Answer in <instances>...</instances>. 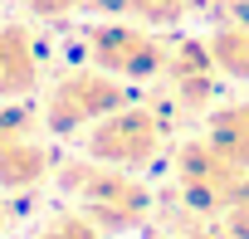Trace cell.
Segmentation results:
<instances>
[{
	"label": "cell",
	"instance_id": "cell-1",
	"mask_svg": "<svg viewBox=\"0 0 249 239\" xmlns=\"http://www.w3.org/2000/svg\"><path fill=\"white\" fill-rule=\"evenodd\" d=\"M54 176H59L69 205L83 210L112 239L117 234H132V229H142L152 220L157 195H152L147 181H137V171H122V166H107V161H93V156H73Z\"/></svg>",
	"mask_w": 249,
	"mask_h": 239
},
{
	"label": "cell",
	"instance_id": "cell-2",
	"mask_svg": "<svg viewBox=\"0 0 249 239\" xmlns=\"http://www.w3.org/2000/svg\"><path fill=\"white\" fill-rule=\"evenodd\" d=\"M161 152H166V117L147 102H122L83 132V156L122 171H147L161 161Z\"/></svg>",
	"mask_w": 249,
	"mask_h": 239
},
{
	"label": "cell",
	"instance_id": "cell-3",
	"mask_svg": "<svg viewBox=\"0 0 249 239\" xmlns=\"http://www.w3.org/2000/svg\"><path fill=\"white\" fill-rule=\"evenodd\" d=\"M122 102H132L127 83L107 68H98V64H83V68H69V73L54 78L39 117H44V132H54V137H83L98 117H107Z\"/></svg>",
	"mask_w": 249,
	"mask_h": 239
},
{
	"label": "cell",
	"instance_id": "cell-4",
	"mask_svg": "<svg viewBox=\"0 0 249 239\" xmlns=\"http://www.w3.org/2000/svg\"><path fill=\"white\" fill-rule=\"evenodd\" d=\"M244 166L234 156H225L210 137H196L176 152V190L186 200L191 215L200 220H220V210L234 200V190L244 186Z\"/></svg>",
	"mask_w": 249,
	"mask_h": 239
},
{
	"label": "cell",
	"instance_id": "cell-5",
	"mask_svg": "<svg viewBox=\"0 0 249 239\" xmlns=\"http://www.w3.org/2000/svg\"><path fill=\"white\" fill-rule=\"evenodd\" d=\"M88 64L117 73L122 83H152L166 68V39L152 34L142 20H107L83 34Z\"/></svg>",
	"mask_w": 249,
	"mask_h": 239
},
{
	"label": "cell",
	"instance_id": "cell-6",
	"mask_svg": "<svg viewBox=\"0 0 249 239\" xmlns=\"http://www.w3.org/2000/svg\"><path fill=\"white\" fill-rule=\"evenodd\" d=\"M220 64L210 59L205 39H171L166 44V68H161V83H166V98L171 107L181 112H210L215 107V93H220Z\"/></svg>",
	"mask_w": 249,
	"mask_h": 239
},
{
	"label": "cell",
	"instance_id": "cell-7",
	"mask_svg": "<svg viewBox=\"0 0 249 239\" xmlns=\"http://www.w3.org/2000/svg\"><path fill=\"white\" fill-rule=\"evenodd\" d=\"M44 78V54L25 25H0V102L35 98Z\"/></svg>",
	"mask_w": 249,
	"mask_h": 239
},
{
	"label": "cell",
	"instance_id": "cell-8",
	"mask_svg": "<svg viewBox=\"0 0 249 239\" xmlns=\"http://www.w3.org/2000/svg\"><path fill=\"white\" fill-rule=\"evenodd\" d=\"M44 176H49V152L35 137H20V142L5 147V156H0V190L20 195V190L44 186Z\"/></svg>",
	"mask_w": 249,
	"mask_h": 239
},
{
	"label": "cell",
	"instance_id": "cell-9",
	"mask_svg": "<svg viewBox=\"0 0 249 239\" xmlns=\"http://www.w3.org/2000/svg\"><path fill=\"white\" fill-rule=\"evenodd\" d=\"M205 137L249 171V102H220L205 112Z\"/></svg>",
	"mask_w": 249,
	"mask_h": 239
},
{
	"label": "cell",
	"instance_id": "cell-10",
	"mask_svg": "<svg viewBox=\"0 0 249 239\" xmlns=\"http://www.w3.org/2000/svg\"><path fill=\"white\" fill-rule=\"evenodd\" d=\"M205 49H210V59L220 64L225 78L249 83V20H225V25H215V30L205 34Z\"/></svg>",
	"mask_w": 249,
	"mask_h": 239
},
{
	"label": "cell",
	"instance_id": "cell-11",
	"mask_svg": "<svg viewBox=\"0 0 249 239\" xmlns=\"http://www.w3.org/2000/svg\"><path fill=\"white\" fill-rule=\"evenodd\" d=\"M200 10H210V0H127V20L142 25H186Z\"/></svg>",
	"mask_w": 249,
	"mask_h": 239
},
{
	"label": "cell",
	"instance_id": "cell-12",
	"mask_svg": "<svg viewBox=\"0 0 249 239\" xmlns=\"http://www.w3.org/2000/svg\"><path fill=\"white\" fill-rule=\"evenodd\" d=\"M35 127H44V117H39L25 98H20V102H0V156H5L10 142L35 137Z\"/></svg>",
	"mask_w": 249,
	"mask_h": 239
},
{
	"label": "cell",
	"instance_id": "cell-13",
	"mask_svg": "<svg viewBox=\"0 0 249 239\" xmlns=\"http://www.w3.org/2000/svg\"><path fill=\"white\" fill-rule=\"evenodd\" d=\"M35 239H112L107 229H98L83 210H64V215H54L49 224H39V234Z\"/></svg>",
	"mask_w": 249,
	"mask_h": 239
},
{
	"label": "cell",
	"instance_id": "cell-14",
	"mask_svg": "<svg viewBox=\"0 0 249 239\" xmlns=\"http://www.w3.org/2000/svg\"><path fill=\"white\" fill-rule=\"evenodd\" d=\"M220 239H249V176L234 190V200L220 210Z\"/></svg>",
	"mask_w": 249,
	"mask_h": 239
},
{
	"label": "cell",
	"instance_id": "cell-15",
	"mask_svg": "<svg viewBox=\"0 0 249 239\" xmlns=\"http://www.w3.org/2000/svg\"><path fill=\"white\" fill-rule=\"evenodd\" d=\"M25 10H30L35 20H49V25H59V20H73V15H83V0H25Z\"/></svg>",
	"mask_w": 249,
	"mask_h": 239
},
{
	"label": "cell",
	"instance_id": "cell-16",
	"mask_svg": "<svg viewBox=\"0 0 249 239\" xmlns=\"http://www.w3.org/2000/svg\"><path fill=\"white\" fill-rule=\"evenodd\" d=\"M152 239H220V224L205 229V224H191V229H166V234H152Z\"/></svg>",
	"mask_w": 249,
	"mask_h": 239
},
{
	"label": "cell",
	"instance_id": "cell-17",
	"mask_svg": "<svg viewBox=\"0 0 249 239\" xmlns=\"http://www.w3.org/2000/svg\"><path fill=\"white\" fill-rule=\"evenodd\" d=\"M5 224H10V205H5V200H0V229H5Z\"/></svg>",
	"mask_w": 249,
	"mask_h": 239
},
{
	"label": "cell",
	"instance_id": "cell-18",
	"mask_svg": "<svg viewBox=\"0 0 249 239\" xmlns=\"http://www.w3.org/2000/svg\"><path fill=\"white\" fill-rule=\"evenodd\" d=\"M244 5H249V0H244Z\"/></svg>",
	"mask_w": 249,
	"mask_h": 239
}]
</instances>
